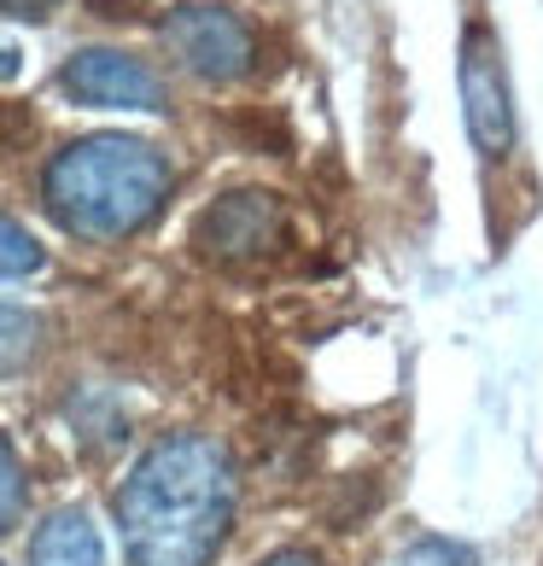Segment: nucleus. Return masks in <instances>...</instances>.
Masks as SVG:
<instances>
[{"label":"nucleus","mask_w":543,"mask_h":566,"mask_svg":"<svg viewBox=\"0 0 543 566\" xmlns=\"http://www.w3.org/2000/svg\"><path fill=\"white\" fill-rule=\"evenodd\" d=\"M117 520L135 566H205L234 520V461L199 432L158 438L123 479Z\"/></svg>","instance_id":"f257e3e1"},{"label":"nucleus","mask_w":543,"mask_h":566,"mask_svg":"<svg viewBox=\"0 0 543 566\" xmlns=\"http://www.w3.org/2000/svg\"><path fill=\"white\" fill-rule=\"evenodd\" d=\"M170 164L135 135H88L65 146L48 170V211L82 240H123L170 199Z\"/></svg>","instance_id":"f03ea898"},{"label":"nucleus","mask_w":543,"mask_h":566,"mask_svg":"<svg viewBox=\"0 0 543 566\" xmlns=\"http://www.w3.org/2000/svg\"><path fill=\"white\" fill-rule=\"evenodd\" d=\"M292 240V217L275 193H228L194 222V245L217 263H263Z\"/></svg>","instance_id":"7ed1b4c3"},{"label":"nucleus","mask_w":543,"mask_h":566,"mask_svg":"<svg viewBox=\"0 0 543 566\" xmlns=\"http://www.w3.org/2000/svg\"><path fill=\"white\" fill-rule=\"evenodd\" d=\"M164 48L205 82H234L258 65V35L228 7H176L164 24Z\"/></svg>","instance_id":"20e7f679"},{"label":"nucleus","mask_w":543,"mask_h":566,"mask_svg":"<svg viewBox=\"0 0 543 566\" xmlns=\"http://www.w3.org/2000/svg\"><path fill=\"white\" fill-rule=\"evenodd\" d=\"M462 112H468V135L485 158H503L514 146V99H509V71H503V48L485 24H468L462 35Z\"/></svg>","instance_id":"39448f33"},{"label":"nucleus","mask_w":543,"mask_h":566,"mask_svg":"<svg viewBox=\"0 0 543 566\" xmlns=\"http://www.w3.org/2000/svg\"><path fill=\"white\" fill-rule=\"evenodd\" d=\"M65 94H76L82 106H117V112H164V82L129 53L112 48H82L65 65Z\"/></svg>","instance_id":"423d86ee"},{"label":"nucleus","mask_w":543,"mask_h":566,"mask_svg":"<svg viewBox=\"0 0 543 566\" xmlns=\"http://www.w3.org/2000/svg\"><path fill=\"white\" fill-rule=\"evenodd\" d=\"M30 566H100V532L82 509H59L30 543Z\"/></svg>","instance_id":"0eeeda50"},{"label":"nucleus","mask_w":543,"mask_h":566,"mask_svg":"<svg viewBox=\"0 0 543 566\" xmlns=\"http://www.w3.org/2000/svg\"><path fill=\"white\" fill-rule=\"evenodd\" d=\"M41 350V316L24 304H0V374H18Z\"/></svg>","instance_id":"6e6552de"},{"label":"nucleus","mask_w":543,"mask_h":566,"mask_svg":"<svg viewBox=\"0 0 543 566\" xmlns=\"http://www.w3.org/2000/svg\"><path fill=\"white\" fill-rule=\"evenodd\" d=\"M48 263L30 228H18L12 217H0V281H18V275H35Z\"/></svg>","instance_id":"1a4fd4ad"},{"label":"nucleus","mask_w":543,"mask_h":566,"mask_svg":"<svg viewBox=\"0 0 543 566\" xmlns=\"http://www.w3.org/2000/svg\"><path fill=\"white\" fill-rule=\"evenodd\" d=\"M18 514H24V468H18L12 444L0 438V532H7Z\"/></svg>","instance_id":"9d476101"},{"label":"nucleus","mask_w":543,"mask_h":566,"mask_svg":"<svg viewBox=\"0 0 543 566\" xmlns=\"http://www.w3.org/2000/svg\"><path fill=\"white\" fill-rule=\"evenodd\" d=\"M404 566H479V560H473V549H462V543H450V537H427L404 555Z\"/></svg>","instance_id":"9b49d317"},{"label":"nucleus","mask_w":543,"mask_h":566,"mask_svg":"<svg viewBox=\"0 0 543 566\" xmlns=\"http://www.w3.org/2000/svg\"><path fill=\"white\" fill-rule=\"evenodd\" d=\"M30 135H35V117H30L24 106H7V99H0V158L18 153Z\"/></svg>","instance_id":"f8f14e48"},{"label":"nucleus","mask_w":543,"mask_h":566,"mask_svg":"<svg viewBox=\"0 0 543 566\" xmlns=\"http://www.w3.org/2000/svg\"><path fill=\"white\" fill-rule=\"evenodd\" d=\"M100 18H140V0H94Z\"/></svg>","instance_id":"ddd939ff"},{"label":"nucleus","mask_w":543,"mask_h":566,"mask_svg":"<svg viewBox=\"0 0 543 566\" xmlns=\"http://www.w3.org/2000/svg\"><path fill=\"white\" fill-rule=\"evenodd\" d=\"M263 566H322V560L310 555V549H281V555H269Z\"/></svg>","instance_id":"4468645a"},{"label":"nucleus","mask_w":543,"mask_h":566,"mask_svg":"<svg viewBox=\"0 0 543 566\" xmlns=\"http://www.w3.org/2000/svg\"><path fill=\"white\" fill-rule=\"evenodd\" d=\"M0 7H7V12H24V18H41L53 0H0Z\"/></svg>","instance_id":"2eb2a0df"},{"label":"nucleus","mask_w":543,"mask_h":566,"mask_svg":"<svg viewBox=\"0 0 543 566\" xmlns=\"http://www.w3.org/2000/svg\"><path fill=\"white\" fill-rule=\"evenodd\" d=\"M0 76H18V48H0Z\"/></svg>","instance_id":"dca6fc26"}]
</instances>
